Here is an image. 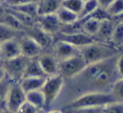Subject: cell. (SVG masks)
I'll list each match as a JSON object with an SVG mask.
<instances>
[{"label": "cell", "instance_id": "23", "mask_svg": "<svg viewBox=\"0 0 123 113\" xmlns=\"http://www.w3.org/2000/svg\"><path fill=\"white\" fill-rule=\"evenodd\" d=\"M4 7V6H3ZM10 14H12L16 19H18L20 21V23H22L26 29H29V28H32L33 26H35L37 24V20H36V17H32L28 14H22V13H19L17 11H14L11 8H7V7H4Z\"/></svg>", "mask_w": 123, "mask_h": 113}, {"label": "cell", "instance_id": "31", "mask_svg": "<svg viewBox=\"0 0 123 113\" xmlns=\"http://www.w3.org/2000/svg\"><path fill=\"white\" fill-rule=\"evenodd\" d=\"M102 108L103 106H90V107H80V108L62 110V111H66L67 113H101Z\"/></svg>", "mask_w": 123, "mask_h": 113}, {"label": "cell", "instance_id": "1", "mask_svg": "<svg viewBox=\"0 0 123 113\" xmlns=\"http://www.w3.org/2000/svg\"><path fill=\"white\" fill-rule=\"evenodd\" d=\"M119 54L104 61L88 64L77 75L64 79L59 96L65 99L62 106L86 93L110 92L113 82L120 77L116 70V60Z\"/></svg>", "mask_w": 123, "mask_h": 113}, {"label": "cell", "instance_id": "41", "mask_svg": "<svg viewBox=\"0 0 123 113\" xmlns=\"http://www.w3.org/2000/svg\"><path fill=\"white\" fill-rule=\"evenodd\" d=\"M45 111L46 110H44V109H38L37 113H45Z\"/></svg>", "mask_w": 123, "mask_h": 113}, {"label": "cell", "instance_id": "38", "mask_svg": "<svg viewBox=\"0 0 123 113\" xmlns=\"http://www.w3.org/2000/svg\"><path fill=\"white\" fill-rule=\"evenodd\" d=\"M8 76H7V73H6V71H5V70L3 69V67L0 65V82H2V81H4V80H6V78H7Z\"/></svg>", "mask_w": 123, "mask_h": 113}, {"label": "cell", "instance_id": "32", "mask_svg": "<svg viewBox=\"0 0 123 113\" xmlns=\"http://www.w3.org/2000/svg\"><path fill=\"white\" fill-rule=\"evenodd\" d=\"M10 82H6V80L0 82V110L6 108V99H7V93L9 89Z\"/></svg>", "mask_w": 123, "mask_h": 113}, {"label": "cell", "instance_id": "20", "mask_svg": "<svg viewBox=\"0 0 123 113\" xmlns=\"http://www.w3.org/2000/svg\"><path fill=\"white\" fill-rule=\"evenodd\" d=\"M100 23L101 21L94 18V17H90V16H87L86 18H82V31L91 37H93L99 27H100Z\"/></svg>", "mask_w": 123, "mask_h": 113}, {"label": "cell", "instance_id": "33", "mask_svg": "<svg viewBox=\"0 0 123 113\" xmlns=\"http://www.w3.org/2000/svg\"><path fill=\"white\" fill-rule=\"evenodd\" d=\"M37 108L35 107L33 104H31L30 102H28L27 100H25L17 109V111L15 113H37Z\"/></svg>", "mask_w": 123, "mask_h": 113}, {"label": "cell", "instance_id": "39", "mask_svg": "<svg viewBox=\"0 0 123 113\" xmlns=\"http://www.w3.org/2000/svg\"><path fill=\"white\" fill-rule=\"evenodd\" d=\"M45 113H64L62 109H58V108H54V109H49L47 111H45Z\"/></svg>", "mask_w": 123, "mask_h": 113}, {"label": "cell", "instance_id": "12", "mask_svg": "<svg viewBox=\"0 0 123 113\" xmlns=\"http://www.w3.org/2000/svg\"><path fill=\"white\" fill-rule=\"evenodd\" d=\"M25 34H27L32 39H34L41 46L42 49L49 48L54 44V36L43 31L37 24H36L32 28L27 29Z\"/></svg>", "mask_w": 123, "mask_h": 113}, {"label": "cell", "instance_id": "25", "mask_svg": "<svg viewBox=\"0 0 123 113\" xmlns=\"http://www.w3.org/2000/svg\"><path fill=\"white\" fill-rule=\"evenodd\" d=\"M110 44L119 49L123 46V23L119 22L115 24V27L113 29V32L110 41Z\"/></svg>", "mask_w": 123, "mask_h": 113}, {"label": "cell", "instance_id": "27", "mask_svg": "<svg viewBox=\"0 0 123 113\" xmlns=\"http://www.w3.org/2000/svg\"><path fill=\"white\" fill-rule=\"evenodd\" d=\"M110 92L113 95L117 101L123 102V77H119L113 82Z\"/></svg>", "mask_w": 123, "mask_h": 113}, {"label": "cell", "instance_id": "45", "mask_svg": "<svg viewBox=\"0 0 123 113\" xmlns=\"http://www.w3.org/2000/svg\"><path fill=\"white\" fill-rule=\"evenodd\" d=\"M1 1H3V0H0V2H1Z\"/></svg>", "mask_w": 123, "mask_h": 113}, {"label": "cell", "instance_id": "36", "mask_svg": "<svg viewBox=\"0 0 123 113\" xmlns=\"http://www.w3.org/2000/svg\"><path fill=\"white\" fill-rule=\"evenodd\" d=\"M114 0H97L99 7L103 8V9H107Z\"/></svg>", "mask_w": 123, "mask_h": 113}, {"label": "cell", "instance_id": "34", "mask_svg": "<svg viewBox=\"0 0 123 113\" xmlns=\"http://www.w3.org/2000/svg\"><path fill=\"white\" fill-rule=\"evenodd\" d=\"M38 0H3L0 2V4L4 7H12L17 5H22L26 3H32V2H37Z\"/></svg>", "mask_w": 123, "mask_h": 113}, {"label": "cell", "instance_id": "29", "mask_svg": "<svg viewBox=\"0 0 123 113\" xmlns=\"http://www.w3.org/2000/svg\"><path fill=\"white\" fill-rule=\"evenodd\" d=\"M101 113H123V102L112 101L103 106Z\"/></svg>", "mask_w": 123, "mask_h": 113}, {"label": "cell", "instance_id": "13", "mask_svg": "<svg viewBox=\"0 0 123 113\" xmlns=\"http://www.w3.org/2000/svg\"><path fill=\"white\" fill-rule=\"evenodd\" d=\"M37 58L38 64L46 76H53L59 74V62L51 53H42Z\"/></svg>", "mask_w": 123, "mask_h": 113}, {"label": "cell", "instance_id": "19", "mask_svg": "<svg viewBox=\"0 0 123 113\" xmlns=\"http://www.w3.org/2000/svg\"><path fill=\"white\" fill-rule=\"evenodd\" d=\"M26 95V100L33 104L37 109H44L45 107V99L42 91L39 90H34L25 93Z\"/></svg>", "mask_w": 123, "mask_h": 113}, {"label": "cell", "instance_id": "2", "mask_svg": "<svg viewBox=\"0 0 123 113\" xmlns=\"http://www.w3.org/2000/svg\"><path fill=\"white\" fill-rule=\"evenodd\" d=\"M121 51L119 48L111 44L99 42H93L80 48V54L84 57L87 65L107 60L109 58L116 56Z\"/></svg>", "mask_w": 123, "mask_h": 113}, {"label": "cell", "instance_id": "4", "mask_svg": "<svg viewBox=\"0 0 123 113\" xmlns=\"http://www.w3.org/2000/svg\"><path fill=\"white\" fill-rule=\"evenodd\" d=\"M63 83H64V78L59 73L53 76H47L42 87H41V91L44 95V99H45V109H48L50 107V105H52L53 103H55V101L57 100L58 97L60 96L62 89L63 87Z\"/></svg>", "mask_w": 123, "mask_h": 113}, {"label": "cell", "instance_id": "21", "mask_svg": "<svg viewBox=\"0 0 123 113\" xmlns=\"http://www.w3.org/2000/svg\"><path fill=\"white\" fill-rule=\"evenodd\" d=\"M56 14L60 20V22L62 23V25H66V24H71L74 23L75 21H77L79 19L78 14L69 11L68 9L61 6L59 8V10L56 12Z\"/></svg>", "mask_w": 123, "mask_h": 113}, {"label": "cell", "instance_id": "37", "mask_svg": "<svg viewBox=\"0 0 123 113\" xmlns=\"http://www.w3.org/2000/svg\"><path fill=\"white\" fill-rule=\"evenodd\" d=\"M111 19L114 20L116 23H119V22H120V23H123V12L120 13L119 14H116V15L112 16Z\"/></svg>", "mask_w": 123, "mask_h": 113}, {"label": "cell", "instance_id": "43", "mask_svg": "<svg viewBox=\"0 0 123 113\" xmlns=\"http://www.w3.org/2000/svg\"><path fill=\"white\" fill-rule=\"evenodd\" d=\"M1 62H2V61H1V57H0V65H1Z\"/></svg>", "mask_w": 123, "mask_h": 113}, {"label": "cell", "instance_id": "16", "mask_svg": "<svg viewBox=\"0 0 123 113\" xmlns=\"http://www.w3.org/2000/svg\"><path fill=\"white\" fill-rule=\"evenodd\" d=\"M61 0H38L37 1V15L56 14L61 7Z\"/></svg>", "mask_w": 123, "mask_h": 113}, {"label": "cell", "instance_id": "11", "mask_svg": "<svg viewBox=\"0 0 123 113\" xmlns=\"http://www.w3.org/2000/svg\"><path fill=\"white\" fill-rule=\"evenodd\" d=\"M37 24L46 33L54 36L61 31L62 23L60 22L56 14L37 15L36 17Z\"/></svg>", "mask_w": 123, "mask_h": 113}, {"label": "cell", "instance_id": "3", "mask_svg": "<svg viewBox=\"0 0 123 113\" xmlns=\"http://www.w3.org/2000/svg\"><path fill=\"white\" fill-rule=\"evenodd\" d=\"M112 101H117V100L111 92H91L79 96L73 100L67 102L62 106V110H69L80 107L104 106Z\"/></svg>", "mask_w": 123, "mask_h": 113}, {"label": "cell", "instance_id": "8", "mask_svg": "<svg viewBox=\"0 0 123 113\" xmlns=\"http://www.w3.org/2000/svg\"><path fill=\"white\" fill-rule=\"evenodd\" d=\"M21 55L27 57V58H37L40 54L43 53V49L41 46L30 36L27 34H24L18 38Z\"/></svg>", "mask_w": 123, "mask_h": 113}, {"label": "cell", "instance_id": "6", "mask_svg": "<svg viewBox=\"0 0 123 113\" xmlns=\"http://www.w3.org/2000/svg\"><path fill=\"white\" fill-rule=\"evenodd\" d=\"M30 58H27L23 55H19L15 58L3 61L1 66L5 70L7 76L12 81H19L24 73L25 68Z\"/></svg>", "mask_w": 123, "mask_h": 113}, {"label": "cell", "instance_id": "35", "mask_svg": "<svg viewBox=\"0 0 123 113\" xmlns=\"http://www.w3.org/2000/svg\"><path fill=\"white\" fill-rule=\"evenodd\" d=\"M116 70L120 77H123V53L120 52V54L117 57L116 60Z\"/></svg>", "mask_w": 123, "mask_h": 113}, {"label": "cell", "instance_id": "28", "mask_svg": "<svg viewBox=\"0 0 123 113\" xmlns=\"http://www.w3.org/2000/svg\"><path fill=\"white\" fill-rule=\"evenodd\" d=\"M83 5H84V1L83 0H62V4H61V6L68 9L69 11L77 14L78 15L82 11Z\"/></svg>", "mask_w": 123, "mask_h": 113}, {"label": "cell", "instance_id": "17", "mask_svg": "<svg viewBox=\"0 0 123 113\" xmlns=\"http://www.w3.org/2000/svg\"><path fill=\"white\" fill-rule=\"evenodd\" d=\"M46 77H22L18 83L22 90L27 93L34 90H39L41 89Z\"/></svg>", "mask_w": 123, "mask_h": 113}, {"label": "cell", "instance_id": "24", "mask_svg": "<svg viewBox=\"0 0 123 113\" xmlns=\"http://www.w3.org/2000/svg\"><path fill=\"white\" fill-rule=\"evenodd\" d=\"M7 8H11L14 11L19 12V13L28 14L32 17H37V2L26 3V4L12 6V7H7Z\"/></svg>", "mask_w": 123, "mask_h": 113}, {"label": "cell", "instance_id": "30", "mask_svg": "<svg viewBox=\"0 0 123 113\" xmlns=\"http://www.w3.org/2000/svg\"><path fill=\"white\" fill-rule=\"evenodd\" d=\"M106 11L111 15V17L119 14L123 12V0H114L107 9Z\"/></svg>", "mask_w": 123, "mask_h": 113}, {"label": "cell", "instance_id": "10", "mask_svg": "<svg viewBox=\"0 0 123 113\" xmlns=\"http://www.w3.org/2000/svg\"><path fill=\"white\" fill-rule=\"evenodd\" d=\"M56 35H58L57 40L66 42L78 48H81L83 46H86V45L95 42L91 36H89L84 32H75V33H69V34L59 32Z\"/></svg>", "mask_w": 123, "mask_h": 113}, {"label": "cell", "instance_id": "15", "mask_svg": "<svg viewBox=\"0 0 123 113\" xmlns=\"http://www.w3.org/2000/svg\"><path fill=\"white\" fill-rule=\"evenodd\" d=\"M116 22L112 20L111 18L104 19L100 23V27L97 31V33L92 37L95 42H104V43H109L113 32V29L115 27Z\"/></svg>", "mask_w": 123, "mask_h": 113}, {"label": "cell", "instance_id": "5", "mask_svg": "<svg viewBox=\"0 0 123 113\" xmlns=\"http://www.w3.org/2000/svg\"><path fill=\"white\" fill-rule=\"evenodd\" d=\"M86 66L87 63L86 62L84 57L81 54H79L67 60L60 62L59 72L64 79H68L80 73Z\"/></svg>", "mask_w": 123, "mask_h": 113}, {"label": "cell", "instance_id": "26", "mask_svg": "<svg viewBox=\"0 0 123 113\" xmlns=\"http://www.w3.org/2000/svg\"><path fill=\"white\" fill-rule=\"evenodd\" d=\"M98 7H99V5H98L97 0H87V1H85L84 2V5H83V8H82V11H81V13L78 15L79 16V19L87 17Z\"/></svg>", "mask_w": 123, "mask_h": 113}, {"label": "cell", "instance_id": "40", "mask_svg": "<svg viewBox=\"0 0 123 113\" xmlns=\"http://www.w3.org/2000/svg\"><path fill=\"white\" fill-rule=\"evenodd\" d=\"M0 113H15V112H12V111H11V110H9L7 108H4V109L0 110Z\"/></svg>", "mask_w": 123, "mask_h": 113}, {"label": "cell", "instance_id": "22", "mask_svg": "<svg viewBox=\"0 0 123 113\" xmlns=\"http://www.w3.org/2000/svg\"><path fill=\"white\" fill-rule=\"evenodd\" d=\"M22 33H25V32L15 30L8 26L7 24L0 23V43L7 42L9 40H12V39H17L20 36H22L21 35Z\"/></svg>", "mask_w": 123, "mask_h": 113}, {"label": "cell", "instance_id": "9", "mask_svg": "<svg viewBox=\"0 0 123 113\" xmlns=\"http://www.w3.org/2000/svg\"><path fill=\"white\" fill-rule=\"evenodd\" d=\"M53 50H54L53 54L59 63L80 54V48L60 40H56V42H54Z\"/></svg>", "mask_w": 123, "mask_h": 113}, {"label": "cell", "instance_id": "18", "mask_svg": "<svg viewBox=\"0 0 123 113\" xmlns=\"http://www.w3.org/2000/svg\"><path fill=\"white\" fill-rule=\"evenodd\" d=\"M22 77H47L41 70L37 58L29 59Z\"/></svg>", "mask_w": 123, "mask_h": 113}, {"label": "cell", "instance_id": "42", "mask_svg": "<svg viewBox=\"0 0 123 113\" xmlns=\"http://www.w3.org/2000/svg\"><path fill=\"white\" fill-rule=\"evenodd\" d=\"M120 51H121V52H122V53H123V46H122V47H121V48H120Z\"/></svg>", "mask_w": 123, "mask_h": 113}, {"label": "cell", "instance_id": "7", "mask_svg": "<svg viewBox=\"0 0 123 113\" xmlns=\"http://www.w3.org/2000/svg\"><path fill=\"white\" fill-rule=\"evenodd\" d=\"M25 100H26L25 92L20 87L18 81L10 82L7 93V99H6V108L12 112H16L19 106Z\"/></svg>", "mask_w": 123, "mask_h": 113}, {"label": "cell", "instance_id": "14", "mask_svg": "<svg viewBox=\"0 0 123 113\" xmlns=\"http://www.w3.org/2000/svg\"><path fill=\"white\" fill-rule=\"evenodd\" d=\"M19 55H21V50L18 38L12 39L0 43V57L2 62L15 58Z\"/></svg>", "mask_w": 123, "mask_h": 113}, {"label": "cell", "instance_id": "46", "mask_svg": "<svg viewBox=\"0 0 123 113\" xmlns=\"http://www.w3.org/2000/svg\"><path fill=\"white\" fill-rule=\"evenodd\" d=\"M61 1H62V0H61Z\"/></svg>", "mask_w": 123, "mask_h": 113}, {"label": "cell", "instance_id": "44", "mask_svg": "<svg viewBox=\"0 0 123 113\" xmlns=\"http://www.w3.org/2000/svg\"><path fill=\"white\" fill-rule=\"evenodd\" d=\"M83 1H84V2H85V1H87V0H83Z\"/></svg>", "mask_w": 123, "mask_h": 113}]
</instances>
